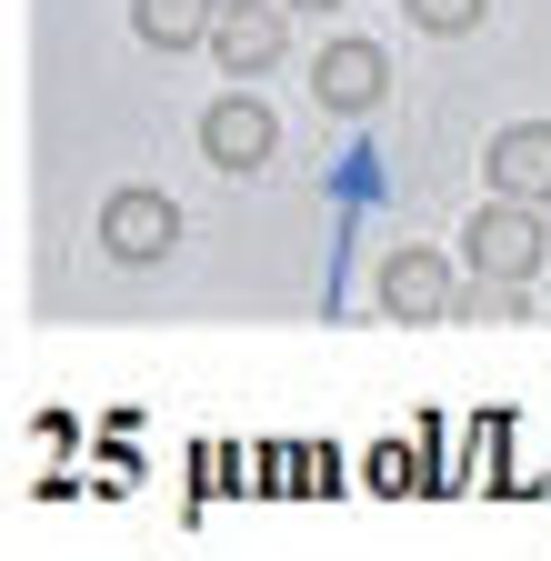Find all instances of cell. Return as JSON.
<instances>
[{
    "label": "cell",
    "instance_id": "1",
    "mask_svg": "<svg viewBox=\"0 0 551 561\" xmlns=\"http://www.w3.org/2000/svg\"><path fill=\"white\" fill-rule=\"evenodd\" d=\"M461 261H481V280H531V271L551 261L541 210H531V201H481L471 221H461Z\"/></svg>",
    "mask_w": 551,
    "mask_h": 561
},
{
    "label": "cell",
    "instance_id": "2",
    "mask_svg": "<svg viewBox=\"0 0 551 561\" xmlns=\"http://www.w3.org/2000/svg\"><path fill=\"white\" fill-rule=\"evenodd\" d=\"M101 251H111L120 271L171 261V251H181V210H171V191H151V181L111 191V201H101Z\"/></svg>",
    "mask_w": 551,
    "mask_h": 561
},
{
    "label": "cell",
    "instance_id": "3",
    "mask_svg": "<svg viewBox=\"0 0 551 561\" xmlns=\"http://www.w3.org/2000/svg\"><path fill=\"white\" fill-rule=\"evenodd\" d=\"M282 0H221L211 11V60L231 70V81H261L271 60H282Z\"/></svg>",
    "mask_w": 551,
    "mask_h": 561
},
{
    "label": "cell",
    "instance_id": "4",
    "mask_svg": "<svg viewBox=\"0 0 551 561\" xmlns=\"http://www.w3.org/2000/svg\"><path fill=\"white\" fill-rule=\"evenodd\" d=\"M451 301H461V280H451V261H441V251L401 241V251L381 261V311H391V321H441Z\"/></svg>",
    "mask_w": 551,
    "mask_h": 561
},
{
    "label": "cell",
    "instance_id": "5",
    "mask_svg": "<svg viewBox=\"0 0 551 561\" xmlns=\"http://www.w3.org/2000/svg\"><path fill=\"white\" fill-rule=\"evenodd\" d=\"M271 140H282L271 101H211V121H200V151H211V171H261Z\"/></svg>",
    "mask_w": 551,
    "mask_h": 561
},
{
    "label": "cell",
    "instance_id": "6",
    "mask_svg": "<svg viewBox=\"0 0 551 561\" xmlns=\"http://www.w3.org/2000/svg\"><path fill=\"white\" fill-rule=\"evenodd\" d=\"M311 91H321V111H371V101L391 91V60H381L371 41H331L321 70H311Z\"/></svg>",
    "mask_w": 551,
    "mask_h": 561
},
{
    "label": "cell",
    "instance_id": "7",
    "mask_svg": "<svg viewBox=\"0 0 551 561\" xmlns=\"http://www.w3.org/2000/svg\"><path fill=\"white\" fill-rule=\"evenodd\" d=\"M492 191L502 201H551V121H512L502 140H492Z\"/></svg>",
    "mask_w": 551,
    "mask_h": 561
},
{
    "label": "cell",
    "instance_id": "8",
    "mask_svg": "<svg viewBox=\"0 0 551 561\" xmlns=\"http://www.w3.org/2000/svg\"><path fill=\"white\" fill-rule=\"evenodd\" d=\"M211 11H221V0H130V21H141L151 50H191V41H211Z\"/></svg>",
    "mask_w": 551,
    "mask_h": 561
},
{
    "label": "cell",
    "instance_id": "9",
    "mask_svg": "<svg viewBox=\"0 0 551 561\" xmlns=\"http://www.w3.org/2000/svg\"><path fill=\"white\" fill-rule=\"evenodd\" d=\"M481 11H492V0H411V21H422L432 41H461V31H481Z\"/></svg>",
    "mask_w": 551,
    "mask_h": 561
},
{
    "label": "cell",
    "instance_id": "10",
    "mask_svg": "<svg viewBox=\"0 0 551 561\" xmlns=\"http://www.w3.org/2000/svg\"><path fill=\"white\" fill-rule=\"evenodd\" d=\"M371 481H381V491H401V481H411V451H401V442H391V451H371Z\"/></svg>",
    "mask_w": 551,
    "mask_h": 561
},
{
    "label": "cell",
    "instance_id": "11",
    "mask_svg": "<svg viewBox=\"0 0 551 561\" xmlns=\"http://www.w3.org/2000/svg\"><path fill=\"white\" fill-rule=\"evenodd\" d=\"M282 11H341V0H282Z\"/></svg>",
    "mask_w": 551,
    "mask_h": 561
}]
</instances>
